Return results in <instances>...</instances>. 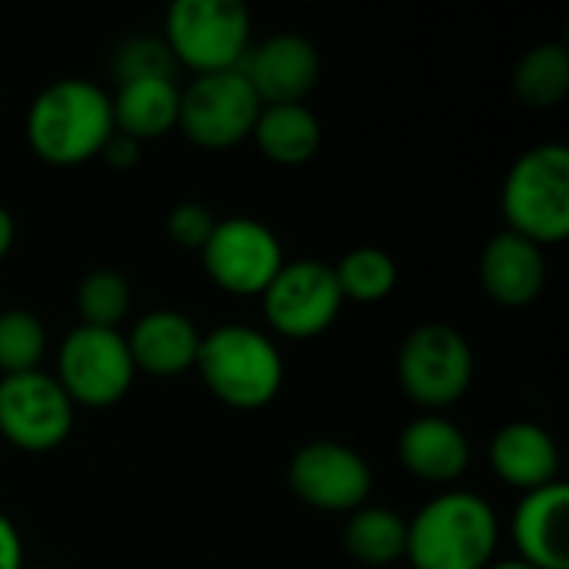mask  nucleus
Segmentation results:
<instances>
[{
  "label": "nucleus",
  "instance_id": "nucleus-26",
  "mask_svg": "<svg viewBox=\"0 0 569 569\" xmlns=\"http://www.w3.org/2000/svg\"><path fill=\"white\" fill-rule=\"evenodd\" d=\"M110 70L117 77V83H130V80H153V77H173L177 60L170 53V47L163 43V37H127L110 60Z\"/></svg>",
  "mask_w": 569,
  "mask_h": 569
},
{
  "label": "nucleus",
  "instance_id": "nucleus-19",
  "mask_svg": "<svg viewBox=\"0 0 569 569\" xmlns=\"http://www.w3.org/2000/svg\"><path fill=\"white\" fill-rule=\"evenodd\" d=\"M110 110H113V130L133 137L137 143L160 140L177 127L180 87L173 77L117 83V93H110Z\"/></svg>",
  "mask_w": 569,
  "mask_h": 569
},
{
  "label": "nucleus",
  "instance_id": "nucleus-23",
  "mask_svg": "<svg viewBox=\"0 0 569 569\" xmlns=\"http://www.w3.org/2000/svg\"><path fill=\"white\" fill-rule=\"evenodd\" d=\"M337 287L343 303H380L397 290L400 270L397 260L380 250V247H357L350 253L340 257V263L333 267Z\"/></svg>",
  "mask_w": 569,
  "mask_h": 569
},
{
  "label": "nucleus",
  "instance_id": "nucleus-11",
  "mask_svg": "<svg viewBox=\"0 0 569 569\" xmlns=\"http://www.w3.org/2000/svg\"><path fill=\"white\" fill-rule=\"evenodd\" d=\"M77 407L53 373L30 370L0 377V437L23 453H50L73 430Z\"/></svg>",
  "mask_w": 569,
  "mask_h": 569
},
{
  "label": "nucleus",
  "instance_id": "nucleus-6",
  "mask_svg": "<svg viewBox=\"0 0 569 569\" xmlns=\"http://www.w3.org/2000/svg\"><path fill=\"white\" fill-rule=\"evenodd\" d=\"M250 30L240 0H177L163 17V43L193 77L237 70L250 53Z\"/></svg>",
  "mask_w": 569,
  "mask_h": 569
},
{
  "label": "nucleus",
  "instance_id": "nucleus-10",
  "mask_svg": "<svg viewBox=\"0 0 569 569\" xmlns=\"http://www.w3.org/2000/svg\"><path fill=\"white\" fill-rule=\"evenodd\" d=\"M200 260L207 277L233 297H260L287 263L280 237L253 217L217 220Z\"/></svg>",
  "mask_w": 569,
  "mask_h": 569
},
{
  "label": "nucleus",
  "instance_id": "nucleus-2",
  "mask_svg": "<svg viewBox=\"0 0 569 569\" xmlns=\"http://www.w3.org/2000/svg\"><path fill=\"white\" fill-rule=\"evenodd\" d=\"M500 547V520L473 490H443L407 523L413 569H487Z\"/></svg>",
  "mask_w": 569,
  "mask_h": 569
},
{
  "label": "nucleus",
  "instance_id": "nucleus-32",
  "mask_svg": "<svg viewBox=\"0 0 569 569\" xmlns=\"http://www.w3.org/2000/svg\"><path fill=\"white\" fill-rule=\"evenodd\" d=\"M23 569H27V567H23ZM37 569H43V567H37Z\"/></svg>",
  "mask_w": 569,
  "mask_h": 569
},
{
  "label": "nucleus",
  "instance_id": "nucleus-7",
  "mask_svg": "<svg viewBox=\"0 0 569 569\" xmlns=\"http://www.w3.org/2000/svg\"><path fill=\"white\" fill-rule=\"evenodd\" d=\"M137 367L130 360L127 337L107 327L77 323L60 350H57V373L53 380L70 397L73 407L87 410H110L117 407L133 387Z\"/></svg>",
  "mask_w": 569,
  "mask_h": 569
},
{
  "label": "nucleus",
  "instance_id": "nucleus-17",
  "mask_svg": "<svg viewBox=\"0 0 569 569\" xmlns=\"http://www.w3.org/2000/svg\"><path fill=\"white\" fill-rule=\"evenodd\" d=\"M490 467L510 490L533 493L560 480V447L533 420H510L490 440Z\"/></svg>",
  "mask_w": 569,
  "mask_h": 569
},
{
  "label": "nucleus",
  "instance_id": "nucleus-20",
  "mask_svg": "<svg viewBox=\"0 0 569 569\" xmlns=\"http://www.w3.org/2000/svg\"><path fill=\"white\" fill-rule=\"evenodd\" d=\"M250 137L270 163L303 167L317 157L323 143V127L307 103H270L260 107Z\"/></svg>",
  "mask_w": 569,
  "mask_h": 569
},
{
  "label": "nucleus",
  "instance_id": "nucleus-24",
  "mask_svg": "<svg viewBox=\"0 0 569 569\" xmlns=\"http://www.w3.org/2000/svg\"><path fill=\"white\" fill-rule=\"evenodd\" d=\"M130 303H133V290L127 277L110 267L90 270L77 287V313H80V323L87 327L120 330V323L130 313Z\"/></svg>",
  "mask_w": 569,
  "mask_h": 569
},
{
  "label": "nucleus",
  "instance_id": "nucleus-25",
  "mask_svg": "<svg viewBox=\"0 0 569 569\" xmlns=\"http://www.w3.org/2000/svg\"><path fill=\"white\" fill-rule=\"evenodd\" d=\"M47 353V330L30 310H0V377L40 370Z\"/></svg>",
  "mask_w": 569,
  "mask_h": 569
},
{
  "label": "nucleus",
  "instance_id": "nucleus-18",
  "mask_svg": "<svg viewBox=\"0 0 569 569\" xmlns=\"http://www.w3.org/2000/svg\"><path fill=\"white\" fill-rule=\"evenodd\" d=\"M123 337H127L137 373L167 380V377H180L193 370L203 333L187 313L160 307V310L143 313Z\"/></svg>",
  "mask_w": 569,
  "mask_h": 569
},
{
  "label": "nucleus",
  "instance_id": "nucleus-27",
  "mask_svg": "<svg viewBox=\"0 0 569 569\" xmlns=\"http://www.w3.org/2000/svg\"><path fill=\"white\" fill-rule=\"evenodd\" d=\"M217 227V217L207 203L197 200H183L167 213V237L180 247V250H203V243L210 240Z\"/></svg>",
  "mask_w": 569,
  "mask_h": 569
},
{
  "label": "nucleus",
  "instance_id": "nucleus-5",
  "mask_svg": "<svg viewBox=\"0 0 569 569\" xmlns=\"http://www.w3.org/2000/svg\"><path fill=\"white\" fill-rule=\"evenodd\" d=\"M477 360L470 340L440 320L413 327L397 350L400 390L423 410L443 413L460 403L473 383Z\"/></svg>",
  "mask_w": 569,
  "mask_h": 569
},
{
  "label": "nucleus",
  "instance_id": "nucleus-21",
  "mask_svg": "<svg viewBox=\"0 0 569 569\" xmlns=\"http://www.w3.org/2000/svg\"><path fill=\"white\" fill-rule=\"evenodd\" d=\"M343 547L360 567L383 569L407 557V520L390 507L363 503L347 517Z\"/></svg>",
  "mask_w": 569,
  "mask_h": 569
},
{
  "label": "nucleus",
  "instance_id": "nucleus-29",
  "mask_svg": "<svg viewBox=\"0 0 569 569\" xmlns=\"http://www.w3.org/2000/svg\"><path fill=\"white\" fill-rule=\"evenodd\" d=\"M0 569H23V540L7 513H0Z\"/></svg>",
  "mask_w": 569,
  "mask_h": 569
},
{
  "label": "nucleus",
  "instance_id": "nucleus-30",
  "mask_svg": "<svg viewBox=\"0 0 569 569\" xmlns=\"http://www.w3.org/2000/svg\"><path fill=\"white\" fill-rule=\"evenodd\" d=\"M13 237H17V223H13V213L0 203V260L10 253L13 247Z\"/></svg>",
  "mask_w": 569,
  "mask_h": 569
},
{
  "label": "nucleus",
  "instance_id": "nucleus-1",
  "mask_svg": "<svg viewBox=\"0 0 569 569\" xmlns=\"http://www.w3.org/2000/svg\"><path fill=\"white\" fill-rule=\"evenodd\" d=\"M110 133V93L83 77L50 80L30 100L23 117L27 147L50 167H80L100 157Z\"/></svg>",
  "mask_w": 569,
  "mask_h": 569
},
{
  "label": "nucleus",
  "instance_id": "nucleus-28",
  "mask_svg": "<svg viewBox=\"0 0 569 569\" xmlns=\"http://www.w3.org/2000/svg\"><path fill=\"white\" fill-rule=\"evenodd\" d=\"M140 150H143V143H137L133 137H127V133L113 130V133L107 137V143H103L100 157H103V163H107V167H113V170H130V167H137Z\"/></svg>",
  "mask_w": 569,
  "mask_h": 569
},
{
  "label": "nucleus",
  "instance_id": "nucleus-14",
  "mask_svg": "<svg viewBox=\"0 0 569 569\" xmlns=\"http://www.w3.org/2000/svg\"><path fill=\"white\" fill-rule=\"evenodd\" d=\"M510 537L517 547V560L533 569H569V490L563 480L523 493Z\"/></svg>",
  "mask_w": 569,
  "mask_h": 569
},
{
  "label": "nucleus",
  "instance_id": "nucleus-12",
  "mask_svg": "<svg viewBox=\"0 0 569 569\" xmlns=\"http://www.w3.org/2000/svg\"><path fill=\"white\" fill-rule=\"evenodd\" d=\"M287 483L300 503L350 517L370 500L373 473L360 450L337 440H313L290 457Z\"/></svg>",
  "mask_w": 569,
  "mask_h": 569
},
{
  "label": "nucleus",
  "instance_id": "nucleus-8",
  "mask_svg": "<svg viewBox=\"0 0 569 569\" xmlns=\"http://www.w3.org/2000/svg\"><path fill=\"white\" fill-rule=\"evenodd\" d=\"M260 107L263 103L240 67L223 73H203L180 87L177 127L190 143L203 150H230L253 133Z\"/></svg>",
  "mask_w": 569,
  "mask_h": 569
},
{
  "label": "nucleus",
  "instance_id": "nucleus-13",
  "mask_svg": "<svg viewBox=\"0 0 569 569\" xmlns=\"http://www.w3.org/2000/svg\"><path fill=\"white\" fill-rule=\"evenodd\" d=\"M240 70L257 90L260 103H307L320 80V53L300 33H273L250 47Z\"/></svg>",
  "mask_w": 569,
  "mask_h": 569
},
{
  "label": "nucleus",
  "instance_id": "nucleus-31",
  "mask_svg": "<svg viewBox=\"0 0 569 569\" xmlns=\"http://www.w3.org/2000/svg\"><path fill=\"white\" fill-rule=\"evenodd\" d=\"M487 569H533V567H527L523 560H500V563H490Z\"/></svg>",
  "mask_w": 569,
  "mask_h": 569
},
{
  "label": "nucleus",
  "instance_id": "nucleus-15",
  "mask_svg": "<svg viewBox=\"0 0 569 569\" xmlns=\"http://www.w3.org/2000/svg\"><path fill=\"white\" fill-rule=\"evenodd\" d=\"M397 457L407 473L423 483L450 487L470 467V440L467 433L443 413L413 417L397 437Z\"/></svg>",
  "mask_w": 569,
  "mask_h": 569
},
{
  "label": "nucleus",
  "instance_id": "nucleus-9",
  "mask_svg": "<svg viewBox=\"0 0 569 569\" xmlns=\"http://www.w3.org/2000/svg\"><path fill=\"white\" fill-rule=\"evenodd\" d=\"M260 310L267 330L283 340H313L327 333L343 310L333 267L323 260H287L260 293Z\"/></svg>",
  "mask_w": 569,
  "mask_h": 569
},
{
  "label": "nucleus",
  "instance_id": "nucleus-3",
  "mask_svg": "<svg viewBox=\"0 0 569 569\" xmlns=\"http://www.w3.org/2000/svg\"><path fill=\"white\" fill-rule=\"evenodd\" d=\"M193 370L230 410H263L283 387L280 347L267 330L247 323H223L203 333Z\"/></svg>",
  "mask_w": 569,
  "mask_h": 569
},
{
  "label": "nucleus",
  "instance_id": "nucleus-4",
  "mask_svg": "<svg viewBox=\"0 0 569 569\" xmlns=\"http://www.w3.org/2000/svg\"><path fill=\"white\" fill-rule=\"evenodd\" d=\"M500 207L507 230L553 247L569 237V150L563 143H537L507 170Z\"/></svg>",
  "mask_w": 569,
  "mask_h": 569
},
{
  "label": "nucleus",
  "instance_id": "nucleus-16",
  "mask_svg": "<svg viewBox=\"0 0 569 569\" xmlns=\"http://www.w3.org/2000/svg\"><path fill=\"white\" fill-rule=\"evenodd\" d=\"M480 287L500 307H530L547 287V250L500 230L480 253Z\"/></svg>",
  "mask_w": 569,
  "mask_h": 569
},
{
  "label": "nucleus",
  "instance_id": "nucleus-22",
  "mask_svg": "<svg viewBox=\"0 0 569 569\" xmlns=\"http://www.w3.org/2000/svg\"><path fill=\"white\" fill-rule=\"evenodd\" d=\"M513 90L533 110H553L569 93V50L560 40L530 47L513 67Z\"/></svg>",
  "mask_w": 569,
  "mask_h": 569
}]
</instances>
